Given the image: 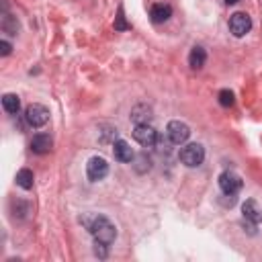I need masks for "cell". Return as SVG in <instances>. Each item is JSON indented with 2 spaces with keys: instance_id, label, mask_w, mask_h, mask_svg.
Masks as SVG:
<instances>
[{
  "instance_id": "cell-11",
  "label": "cell",
  "mask_w": 262,
  "mask_h": 262,
  "mask_svg": "<svg viewBox=\"0 0 262 262\" xmlns=\"http://www.w3.org/2000/svg\"><path fill=\"white\" fill-rule=\"evenodd\" d=\"M170 17H172V7H170V5H164V3L152 5V9H150V19H152V23H156V25L166 23Z\"/></svg>"
},
{
  "instance_id": "cell-6",
  "label": "cell",
  "mask_w": 262,
  "mask_h": 262,
  "mask_svg": "<svg viewBox=\"0 0 262 262\" xmlns=\"http://www.w3.org/2000/svg\"><path fill=\"white\" fill-rule=\"evenodd\" d=\"M134 140L144 146V148H152L156 142H158V131L150 125V123H142V125H136L134 129Z\"/></svg>"
},
{
  "instance_id": "cell-9",
  "label": "cell",
  "mask_w": 262,
  "mask_h": 262,
  "mask_svg": "<svg viewBox=\"0 0 262 262\" xmlns=\"http://www.w3.org/2000/svg\"><path fill=\"white\" fill-rule=\"evenodd\" d=\"M242 215H244V221H250L254 225L262 221V209L254 199H246V203L242 205Z\"/></svg>"
},
{
  "instance_id": "cell-7",
  "label": "cell",
  "mask_w": 262,
  "mask_h": 262,
  "mask_svg": "<svg viewBox=\"0 0 262 262\" xmlns=\"http://www.w3.org/2000/svg\"><path fill=\"white\" fill-rule=\"evenodd\" d=\"M242 186H244V182L236 172L225 170L219 174V188L223 190V194H238L242 190Z\"/></svg>"
},
{
  "instance_id": "cell-4",
  "label": "cell",
  "mask_w": 262,
  "mask_h": 262,
  "mask_svg": "<svg viewBox=\"0 0 262 262\" xmlns=\"http://www.w3.org/2000/svg\"><path fill=\"white\" fill-rule=\"evenodd\" d=\"M25 119L31 127H43L49 121V111H47V107H43L39 103H33L25 109Z\"/></svg>"
},
{
  "instance_id": "cell-15",
  "label": "cell",
  "mask_w": 262,
  "mask_h": 262,
  "mask_svg": "<svg viewBox=\"0 0 262 262\" xmlns=\"http://www.w3.org/2000/svg\"><path fill=\"white\" fill-rule=\"evenodd\" d=\"M3 107H5V111L9 115H17L19 109H21V98L17 94H13V92H7L3 96Z\"/></svg>"
},
{
  "instance_id": "cell-2",
  "label": "cell",
  "mask_w": 262,
  "mask_h": 262,
  "mask_svg": "<svg viewBox=\"0 0 262 262\" xmlns=\"http://www.w3.org/2000/svg\"><path fill=\"white\" fill-rule=\"evenodd\" d=\"M180 162L184 164V166L188 168H196V166H201L203 160H205V148L201 144H188L180 150Z\"/></svg>"
},
{
  "instance_id": "cell-13",
  "label": "cell",
  "mask_w": 262,
  "mask_h": 262,
  "mask_svg": "<svg viewBox=\"0 0 262 262\" xmlns=\"http://www.w3.org/2000/svg\"><path fill=\"white\" fill-rule=\"evenodd\" d=\"M205 61H207V51L201 45H194L188 53V66L192 70H201L205 66Z\"/></svg>"
},
{
  "instance_id": "cell-21",
  "label": "cell",
  "mask_w": 262,
  "mask_h": 262,
  "mask_svg": "<svg viewBox=\"0 0 262 262\" xmlns=\"http://www.w3.org/2000/svg\"><path fill=\"white\" fill-rule=\"evenodd\" d=\"M129 29V25L125 23V17H123V9L117 11V17H115V31H125Z\"/></svg>"
},
{
  "instance_id": "cell-1",
  "label": "cell",
  "mask_w": 262,
  "mask_h": 262,
  "mask_svg": "<svg viewBox=\"0 0 262 262\" xmlns=\"http://www.w3.org/2000/svg\"><path fill=\"white\" fill-rule=\"evenodd\" d=\"M82 223L86 225V229L92 234V238L96 242H105V244H113L117 238V227L105 217V215H84Z\"/></svg>"
},
{
  "instance_id": "cell-20",
  "label": "cell",
  "mask_w": 262,
  "mask_h": 262,
  "mask_svg": "<svg viewBox=\"0 0 262 262\" xmlns=\"http://www.w3.org/2000/svg\"><path fill=\"white\" fill-rule=\"evenodd\" d=\"M94 254H96L98 258H107V254H109V244L94 240Z\"/></svg>"
},
{
  "instance_id": "cell-17",
  "label": "cell",
  "mask_w": 262,
  "mask_h": 262,
  "mask_svg": "<svg viewBox=\"0 0 262 262\" xmlns=\"http://www.w3.org/2000/svg\"><path fill=\"white\" fill-rule=\"evenodd\" d=\"M33 180H35V176H33V170L21 168V170L17 172V184H19L21 188H25V190L33 188Z\"/></svg>"
},
{
  "instance_id": "cell-16",
  "label": "cell",
  "mask_w": 262,
  "mask_h": 262,
  "mask_svg": "<svg viewBox=\"0 0 262 262\" xmlns=\"http://www.w3.org/2000/svg\"><path fill=\"white\" fill-rule=\"evenodd\" d=\"M0 29H3L5 33H9V35H17L19 29H21V25H19L17 17H13V15H7V13H5L3 21H0Z\"/></svg>"
},
{
  "instance_id": "cell-3",
  "label": "cell",
  "mask_w": 262,
  "mask_h": 262,
  "mask_svg": "<svg viewBox=\"0 0 262 262\" xmlns=\"http://www.w3.org/2000/svg\"><path fill=\"white\" fill-rule=\"evenodd\" d=\"M86 174H88V180L92 182L103 180L109 174V162L103 156H92L86 164Z\"/></svg>"
},
{
  "instance_id": "cell-19",
  "label": "cell",
  "mask_w": 262,
  "mask_h": 262,
  "mask_svg": "<svg viewBox=\"0 0 262 262\" xmlns=\"http://www.w3.org/2000/svg\"><path fill=\"white\" fill-rule=\"evenodd\" d=\"M217 98H219V105H221V107H232V105H234V92L227 90V88H223V90L217 94Z\"/></svg>"
},
{
  "instance_id": "cell-5",
  "label": "cell",
  "mask_w": 262,
  "mask_h": 262,
  "mask_svg": "<svg viewBox=\"0 0 262 262\" xmlns=\"http://www.w3.org/2000/svg\"><path fill=\"white\" fill-rule=\"evenodd\" d=\"M166 136L174 146H182L190 138V127L182 121H170L166 127Z\"/></svg>"
},
{
  "instance_id": "cell-8",
  "label": "cell",
  "mask_w": 262,
  "mask_h": 262,
  "mask_svg": "<svg viewBox=\"0 0 262 262\" xmlns=\"http://www.w3.org/2000/svg\"><path fill=\"white\" fill-rule=\"evenodd\" d=\"M250 27H252V21H250V15H246V13H234L229 17V31L236 37H244L250 31Z\"/></svg>"
},
{
  "instance_id": "cell-10",
  "label": "cell",
  "mask_w": 262,
  "mask_h": 262,
  "mask_svg": "<svg viewBox=\"0 0 262 262\" xmlns=\"http://www.w3.org/2000/svg\"><path fill=\"white\" fill-rule=\"evenodd\" d=\"M113 156H115V160H119V162H123V164L134 162V158H136L134 150H131V146H129L125 140H117V142L113 144Z\"/></svg>"
},
{
  "instance_id": "cell-18",
  "label": "cell",
  "mask_w": 262,
  "mask_h": 262,
  "mask_svg": "<svg viewBox=\"0 0 262 262\" xmlns=\"http://www.w3.org/2000/svg\"><path fill=\"white\" fill-rule=\"evenodd\" d=\"M136 160H138V164H136V170H138L140 174H144V172H148V170L152 168V160H150L146 154L136 156Z\"/></svg>"
},
{
  "instance_id": "cell-14",
  "label": "cell",
  "mask_w": 262,
  "mask_h": 262,
  "mask_svg": "<svg viewBox=\"0 0 262 262\" xmlns=\"http://www.w3.org/2000/svg\"><path fill=\"white\" fill-rule=\"evenodd\" d=\"M131 119H134L136 125H142V123H150L152 119V109L148 105H138L131 109Z\"/></svg>"
},
{
  "instance_id": "cell-12",
  "label": "cell",
  "mask_w": 262,
  "mask_h": 262,
  "mask_svg": "<svg viewBox=\"0 0 262 262\" xmlns=\"http://www.w3.org/2000/svg\"><path fill=\"white\" fill-rule=\"evenodd\" d=\"M51 146H53V142H51V138L47 134H37V136H33V140H31V150L35 154H39V156L47 154L51 150Z\"/></svg>"
},
{
  "instance_id": "cell-22",
  "label": "cell",
  "mask_w": 262,
  "mask_h": 262,
  "mask_svg": "<svg viewBox=\"0 0 262 262\" xmlns=\"http://www.w3.org/2000/svg\"><path fill=\"white\" fill-rule=\"evenodd\" d=\"M11 51H13V45H11L7 39L0 41V55H9Z\"/></svg>"
},
{
  "instance_id": "cell-23",
  "label": "cell",
  "mask_w": 262,
  "mask_h": 262,
  "mask_svg": "<svg viewBox=\"0 0 262 262\" xmlns=\"http://www.w3.org/2000/svg\"><path fill=\"white\" fill-rule=\"evenodd\" d=\"M236 3H240V0H225V5H236Z\"/></svg>"
}]
</instances>
